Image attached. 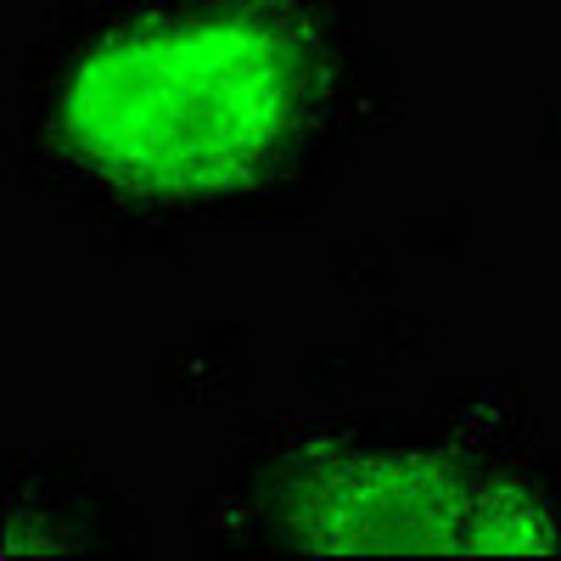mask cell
Masks as SVG:
<instances>
[{"instance_id": "7a4b0ae2", "label": "cell", "mask_w": 561, "mask_h": 561, "mask_svg": "<svg viewBox=\"0 0 561 561\" xmlns=\"http://www.w3.org/2000/svg\"><path fill=\"white\" fill-rule=\"evenodd\" d=\"M275 523L309 556H556L545 494L444 449L309 444L275 478Z\"/></svg>"}, {"instance_id": "6da1fadb", "label": "cell", "mask_w": 561, "mask_h": 561, "mask_svg": "<svg viewBox=\"0 0 561 561\" xmlns=\"http://www.w3.org/2000/svg\"><path fill=\"white\" fill-rule=\"evenodd\" d=\"M332 102V45L304 0H152L57 73L45 140L118 203L192 208L280 174Z\"/></svg>"}]
</instances>
